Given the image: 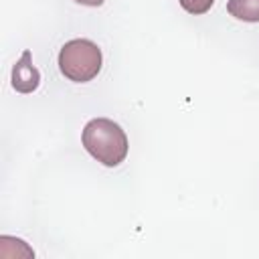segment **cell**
Segmentation results:
<instances>
[{
	"label": "cell",
	"instance_id": "6da1fadb",
	"mask_svg": "<svg viewBox=\"0 0 259 259\" xmlns=\"http://www.w3.org/2000/svg\"><path fill=\"white\" fill-rule=\"evenodd\" d=\"M81 140L85 150L103 166H117L127 156L125 132L107 117H95L87 121Z\"/></svg>",
	"mask_w": 259,
	"mask_h": 259
},
{
	"label": "cell",
	"instance_id": "7a4b0ae2",
	"mask_svg": "<svg viewBox=\"0 0 259 259\" xmlns=\"http://www.w3.org/2000/svg\"><path fill=\"white\" fill-rule=\"evenodd\" d=\"M59 71L75 81L87 83L101 71V51L89 38H73L63 45L59 53Z\"/></svg>",
	"mask_w": 259,
	"mask_h": 259
},
{
	"label": "cell",
	"instance_id": "3957f363",
	"mask_svg": "<svg viewBox=\"0 0 259 259\" xmlns=\"http://www.w3.org/2000/svg\"><path fill=\"white\" fill-rule=\"evenodd\" d=\"M40 83V73L32 65L30 51H22L20 59L12 67V87L18 93H32Z\"/></svg>",
	"mask_w": 259,
	"mask_h": 259
},
{
	"label": "cell",
	"instance_id": "277c9868",
	"mask_svg": "<svg viewBox=\"0 0 259 259\" xmlns=\"http://www.w3.org/2000/svg\"><path fill=\"white\" fill-rule=\"evenodd\" d=\"M227 10L243 22H259V0H229Z\"/></svg>",
	"mask_w": 259,
	"mask_h": 259
},
{
	"label": "cell",
	"instance_id": "5b68a950",
	"mask_svg": "<svg viewBox=\"0 0 259 259\" xmlns=\"http://www.w3.org/2000/svg\"><path fill=\"white\" fill-rule=\"evenodd\" d=\"M180 6L190 12V14H204L210 10V6L214 4V0H178Z\"/></svg>",
	"mask_w": 259,
	"mask_h": 259
},
{
	"label": "cell",
	"instance_id": "8992f818",
	"mask_svg": "<svg viewBox=\"0 0 259 259\" xmlns=\"http://www.w3.org/2000/svg\"><path fill=\"white\" fill-rule=\"evenodd\" d=\"M77 4H83V6H101L105 0H75Z\"/></svg>",
	"mask_w": 259,
	"mask_h": 259
}]
</instances>
